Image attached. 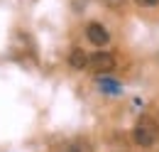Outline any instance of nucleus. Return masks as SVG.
Masks as SVG:
<instances>
[{
	"mask_svg": "<svg viewBox=\"0 0 159 152\" xmlns=\"http://www.w3.org/2000/svg\"><path fill=\"white\" fill-rule=\"evenodd\" d=\"M132 137L139 147H152L159 140V123L152 118H139L135 130H132Z\"/></svg>",
	"mask_w": 159,
	"mask_h": 152,
	"instance_id": "1",
	"label": "nucleus"
},
{
	"mask_svg": "<svg viewBox=\"0 0 159 152\" xmlns=\"http://www.w3.org/2000/svg\"><path fill=\"white\" fill-rule=\"evenodd\" d=\"M86 69H91L96 74H110L115 69V57L110 52H96V54L88 57V66Z\"/></svg>",
	"mask_w": 159,
	"mask_h": 152,
	"instance_id": "2",
	"label": "nucleus"
},
{
	"mask_svg": "<svg viewBox=\"0 0 159 152\" xmlns=\"http://www.w3.org/2000/svg\"><path fill=\"white\" fill-rule=\"evenodd\" d=\"M86 37L91 44H96V47H105L108 42H110V32L100 25V22H91L88 27H86Z\"/></svg>",
	"mask_w": 159,
	"mask_h": 152,
	"instance_id": "3",
	"label": "nucleus"
},
{
	"mask_svg": "<svg viewBox=\"0 0 159 152\" xmlns=\"http://www.w3.org/2000/svg\"><path fill=\"white\" fill-rule=\"evenodd\" d=\"M69 66L76 69V71L86 69V66H88V54H86L81 47H74V49L69 52Z\"/></svg>",
	"mask_w": 159,
	"mask_h": 152,
	"instance_id": "4",
	"label": "nucleus"
},
{
	"mask_svg": "<svg viewBox=\"0 0 159 152\" xmlns=\"http://www.w3.org/2000/svg\"><path fill=\"white\" fill-rule=\"evenodd\" d=\"M98 86H100L103 93H110V96H118L120 93V83H118V81H113V78H108V76H100Z\"/></svg>",
	"mask_w": 159,
	"mask_h": 152,
	"instance_id": "5",
	"label": "nucleus"
},
{
	"mask_svg": "<svg viewBox=\"0 0 159 152\" xmlns=\"http://www.w3.org/2000/svg\"><path fill=\"white\" fill-rule=\"evenodd\" d=\"M64 152H93V145L88 140H74L64 147Z\"/></svg>",
	"mask_w": 159,
	"mask_h": 152,
	"instance_id": "6",
	"label": "nucleus"
},
{
	"mask_svg": "<svg viewBox=\"0 0 159 152\" xmlns=\"http://www.w3.org/2000/svg\"><path fill=\"white\" fill-rule=\"evenodd\" d=\"M137 5H142V7H154V5H159V0H135Z\"/></svg>",
	"mask_w": 159,
	"mask_h": 152,
	"instance_id": "7",
	"label": "nucleus"
},
{
	"mask_svg": "<svg viewBox=\"0 0 159 152\" xmlns=\"http://www.w3.org/2000/svg\"><path fill=\"white\" fill-rule=\"evenodd\" d=\"M105 2H108L110 7H122V5H125V0H105Z\"/></svg>",
	"mask_w": 159,
	"mask_h": 152,
	"instance_id": "8",
	"label": "nucleus"
}]
</instances>
